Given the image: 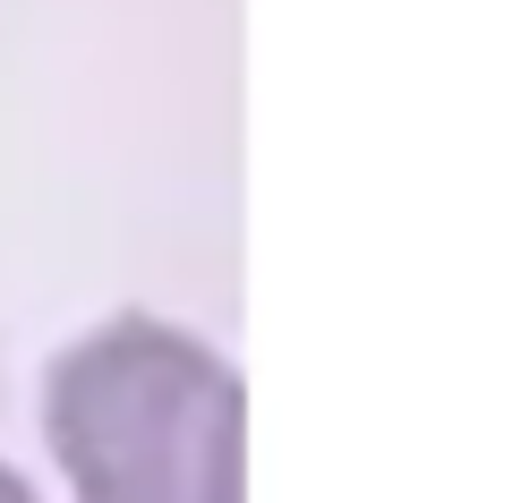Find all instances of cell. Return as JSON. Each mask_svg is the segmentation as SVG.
Wrapping results in <instances>:
<instances>
[{
    "label": "cell",
    "instance_id": "1",
    "mask_svg": "<svg viewBox=\"0 0 512 503\" xmlns=\"http://www.w3.org/2000/svg\"><path fill=\"white\" fill-rule=\"evenodd\" d=\"M239 376L163 316L77 333L43 376V435L77 503H239Z\"/></svg>",
    "mask_w": 512,
    "mask_h": 503
},
{
    "label": "cell",
    "instance_id": "2",
    "mask_svg": "<svg viewBox=\"0 0 512 503\" xmlns=\"http://www.w3.org/2000/svg\"><path fill=\"white\" fill-rule=\"evenodd\" d=\"M0 503H35V486H26V478H18L9 461H0Z\"/></svg>",
    "mask_w": 512,
    "mask_h": 503
}]
</instances>
